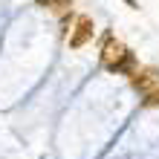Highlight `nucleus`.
Masks as SVG:
<instances>
[{
	"label": "nucleus",
	"mask_w": 159,
	"mask_h": 159,
	"mask_svg": "<svg viewBox=\"0 0 159 159\" xmlns=\"http://www.w3.org/2000/svg\"><path fill=\"white\" fill-rule=\"evenodd\" d=\"M93 35H96V23H93V17L78 15L75 20L70 23V32H67L70 49H81V46H87V43L93 41Z\"/></svg>",
	"instance_id": "2"
},
{
	"label": "nucleus",
	"mask_w": 159,
	"mask_h": 159,
	"mask_svg": "<svg viewBox=\"0 0 159 159\" xmlns=\"http://www.w3.org/2000/svg\"><path fill=\"white\" fill-rule=\"evenodd\" d=\"M101 64L113 72H133L136 70V55L127 49L121 41L107 38L104 46H101Z\"/></svg>",
	"instance_id": "1"
},
{
	"label": "nucleus",
	"mask_w": 159,
	"mask_h": 159,
	"mask_svg": "<svg viewBox=\"0 0 159 159\" xmlns=\"http://www.w3.org/2000/svg\"><path fill=\"white\" fill-rule=\"evenodd\" d=\"M130 84H133V90H139L142 96H148L151 90L159 87V72L153 67H136L130 72Z\"/></svg>",
	"instance_id": "3"
},
{
	"label": "nucleus",
	"mask_w": 159,
	"mask_h": 159,
	"mask_svg": "<svg viewBox=\"0 0 159 159\" xmlns=\"http://www.w3.org/2000/svg\"><path fill=\"white\" fill-rule=\"evenodd\" d=\"M125 3H127L130 9H139V6H136V0H125Z\"/></svg>",
	"instance_id": "6"
},
{
	"label": "nucleus",
	"mask_w": 159,
	"mask_h": 159,
	"mask_svg": "<svg viewBox=\"0 0 159 159\" xmlns=\"http://www.w3.org/2000/svg\"><path fill=\"white\" fill-rule=\"evenodd\" d=\"M145 104H148V107H159V87L151 90V93L145 96Z\"/></svg>",
	"instance_id": "5"
},
{
	"label": "nucleus",
	"mask_w": 159,
	"mask_h": 159,
	"mask_svg": "<svg viewBox=\"0 0 159 159\" xmlns=\"http://www.w3.org/2000/svg\"><path fill=\"white\" fill-rule=\"evenodd\" d=\"M38 6L52 9V12H55V15H61L64 20H67V15L72 12V0H38Z\"/></svg>",
	"instance_id": "4"
}]
</instances>
